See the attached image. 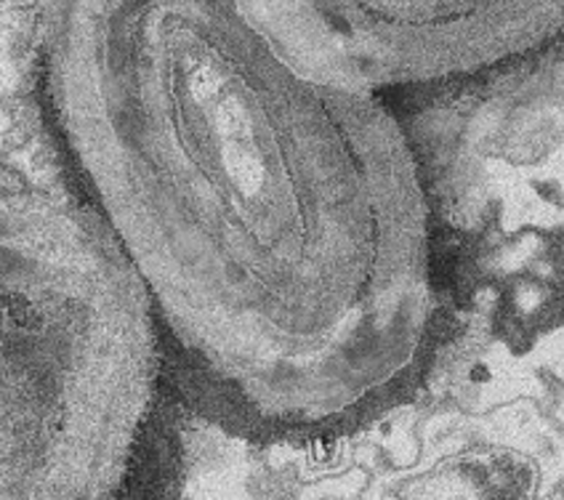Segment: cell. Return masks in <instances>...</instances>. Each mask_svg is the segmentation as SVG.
<instances>
[{"label": "cell", "instance_id": "cell-1", "mask_svg": "<svg viewBox=\"0 0 564 500\" xmlns=\"http://www.w3.org/2000/svg\"><path fill=\"white\" fill-rule=\"evenodd\" d=\"M37 51L67 178L197 415L301 447L405 394L434 285L419 173L312 0H43Z\"/></svg>", "mask_w": 564, "mask_h": 500}, {"label": "cell", "instance_id": "cell-2", "mask_svg": "<svg viewBox=\"0 0 564 500\" xmlns=\"http://www.w3.org/2000/svg\"><path fill=\"white\" fill-rule=\"evenodd\" d=\"M163 357L144 280L75 184L6 171L3 500L112 498Z\"/></svg>", "mask_w": 564, "mask_h": 500}]
</instances>
